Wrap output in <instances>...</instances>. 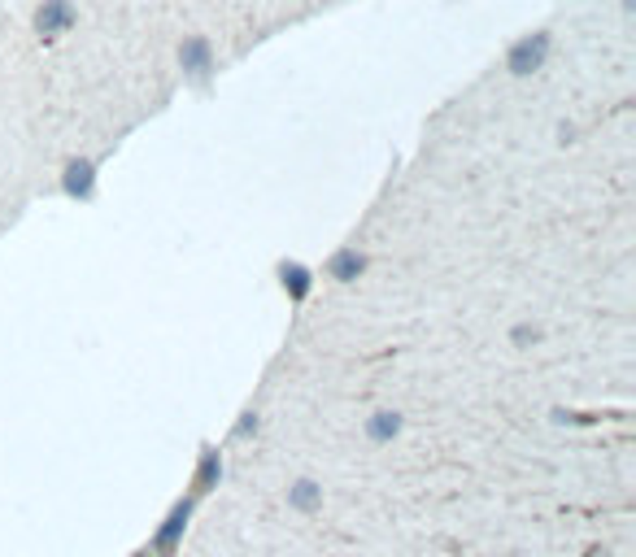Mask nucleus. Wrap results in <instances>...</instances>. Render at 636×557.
<instances>
[{
    "mask_svg": "<svg viewBox=\"0 0 636 557\" xmlns=\"http://www.w3.org/2000/svg\"><path fill=\"white\" fill-rule=\"evenodd\" d=\"M57 22H62V27H70V22H74L70 0H44V4H39V13H35V27H39L44 35H53V31H57Z\"/></svg>",
    "mask_w": 636,
    "mask_h": 557,
    "instance_id": "obj_1",
    "label": "nucleus"
},
{
    "mask_svg": "<svg viewBox=\"0 0 636 557\" xmlns=\"http://www.w3.org/2000/svg\"><path fill=\"white\" fill-rule=\"evenodd\" d=\"M397 431H402V414H397V409H379L375 418H367V435L375 444H388Z\"/></svg>",
    "mask_w": 636,
    "mask_h": 557,
    "instance_id": "obj_2",
    "label": "nucleus"
},
{
    "mask_svg": "<svg viewBox=\"0 0 636 557\" xmlns=\"http://www.w3.org/2000/svg\"><path fill=\"white\" fill-rule=\"evenodd\" d=\"M314 501H318V484L301 479V484L293 488V505H297V510H314Z\"/></svg>",
    "mask_w": 636,
    "mask_h": 557,
    "instance_id": "obj_3",
    "label": "nucleus"
}]
</instances>
